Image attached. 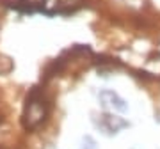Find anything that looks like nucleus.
<instances>
[{
    "label": "nucleus",
    "instance_id": "20e7f679",
    "mask_svg": "<svg viewBox=\"0 0 160 149\" xmlns=\"http://www.w3.org/2000/svg\"><path fill=\"white\" fill-rule=\"evenodd\" d=\"M96 126L100 128L103 133H107V135H116L119 130L128 128V121H125L123 117H118V115L103 114L102 117H100V121H96Z\"/></svg>",
    "mask_w": 160,
    "mask_h": 149
},
{
    "label": "nucleus",
    "instance_id": "39448f33",
    "mask_svg": "<svg viewBox=\"0 0 160 149\" xmlns=\"http://www.w3.org/2000/svg\"><path fill=\"white\" fill-rule=\"evenodd\" d=\"M62 66H64V60H62V59H55L52 64H48V66H46L45 76H43V78L46 80V78H50V76H53V74H57L59 71L62 69Z\"/></svg>",
    "mask_w": 160,
    "mask_h": 149
},
{
    "label": "nucleus",
    "instance_id": "6e6552de",
    "mask_svg": "<svg viewBox=\"0 0 160 149\" xmlns=\"http://www.w3.org/2000/svg\"><path fill=\"white\" fill-rule=\"evenodd\" d=\"M0 149H2V147H0Z\"/></svg>",
    "mask_w": 160,
    "mask_h": 149
},
{
    "label": "nucleus",
    "instance_id": "0eeeda50",
    "mask_svg": "<svg viewBox=\"0 0 160 149\" xmlns=\"http://www.w3.org/2000/svg\"><path fill=\"white\" fill-rule=\"evenodd\" d=\"M20 2H23V4H27V6H30L32 9H41V6L45 4V0H20Z\"/></svg>",
    "mask_w": 160,
    "mask_h": 149
},
{
    "label": "nucleus",
    "instance_id": "423d86ee",
    "mask_svg": "<svg viewBox=\"0 0 160 149\" xmlns=\"http://www.w3.org/2000/svg\"><path fill=\"white\" fill-rule=\"evenodd\" d=\"M82 149H98L96 140H94L91 135H86V137H84V146H82Z\"/></svg>",
    "mask_w": 160,
    "mask_h": 149
},
{
    "label": "nucleus",
    "instance_id": "f03ea898",
    "mask_svg": "<svg viewBox=\"0 0 160 149\" xmlns=\"http://www.w3.org/2000/svg\"><path fill=\"white\" fill-rule=\"evenodd\" d=\"M84 6V0H45L41 11L53 16V14H71Z\"/></svg>",
    "mask_w": 160,
    "mask_h": 149
},
{
    "label": "nucleus",
    "instance_id": "f257e3e1",
    "mask_svg": "<svg viewBox=\"0 0 160 149\" xmlns=\"http://www.w3.org/2000/svg\"><path fill=\"white\" fill-rule=\"evenodd\" d=\"M50 112V105L43 96L39 87H32L25 98V107H23V115H22V124L25 130H36L39 128L48 117Z\"/></svg>",
    "mask_w": 160,
    "mask_h": 149
},
{
    "label": "nucleus",
    "instance_id": "7ed1b4c3",
    "mask_svg": "<svg viewBox=\"0 0 160 149\" xmlns=\"http://www.w3.org/2000/svg\"><path fill=\"white\" fill-rule=\"evenodd\" d=\"M98 99H100V103H102L103 108L112 110V112H126V110H128V105H126L125 99H123L118 92L110 91V89H103V91L100 92Z\"/></svg>",
    "mask_w": 160,
    "mask_h": 149
}]
</instances>
